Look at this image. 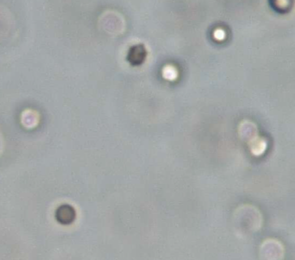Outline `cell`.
<instances>
[{
	"label": "cell",
	"mask_w": 295,
	"mask_h": 260,
	"mask_svg": "<svg viewBox=\"0 0 295 260\" xmlns=\"http://www.w3.org/2000/svg\"><path fill=\"white\" fill-rule=\"evenodd\" d=\"M249 145H250L251 152L254 153V154H260L266 148V142L263 139H260V138H257V137L254 138L253 140H251L249 142Z\"/></svg>",
	"instance_id": "obj_4"
},
{
	"label": "cell",
	"mask_w": 295,
	"mask_h": 260,
	"mask_svg": "<svg viewBox=\"0 0 295 260\" xmlns=\"http://www.w3.org/2000/svg\"><path fill=\"white\" fill-rule=\"evenodd\" d=\"M163 76L168 80H173L177 77V70L175 69V67L167 65L163 68Z\"/></svg>",
	"instance_id": "obj_5"
},
{
	"label": "cell",
	"mask_w": 295,
	"mask_h": 260,
	"mask_svg": "<svg viewBox=\"0 0 295 260\" xmlns=\"http://www.w3.org/2000/svg\"><path fill=\"white\" fill-rule=\"evenodd\" d=\"M145 57H146L145 47L142 44H137L130 48L127 55V60L132 65H139L144 61Z\"/></svg>",
	"instance_id": "obj_3"
},
{
	"label": "cell",
	"mask_w": 295,
	"mask_h": 260,
	"mask_svg": "<svg viewBox=\"0 0 295 260\" xmlns=\"http://www.w3.org/2000/svg\"><path fill=\"white\" fill-rule=\"evenodd\" d=\"M238 133L242 139H245L248 142H250L251 140L257 137V127L253 122L249 120H244L239 124Z\"/></svg>",
	"instance_id": "obj_2"
},
{
	"label": "cell",
	"mask_w": 295,
	"mask_h": 260,
	"mask_svg": "<svg viewBox=\"0 0 295 260\" xmlns=\"http://www.w3.org/2000/svg\"><path fill=\"white\" fill-rule=\"evenodd\" d=\"M75 215V210L72 206L68 204H63L57 208L55 217L57 221L61 224H70L74 221Z\"/></svg>",
	"instance_id": "obj_1"
}]
</instances>
